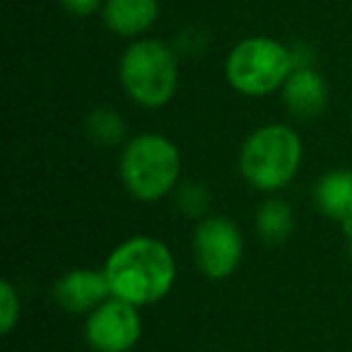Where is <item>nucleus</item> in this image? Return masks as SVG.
Instances as JSON below:
<instances>
[{
    "instance_id": "f257e3e1",
    "label": "nucleus",
    "mask_w": 352,
    "mask_h": 352,
    "mask_svg": "<svg viewBox=\"0 0 352 352\" xmlns=\"http://www.w3.org/2000/svg\"><path fill=\"white\" fill-rule=\"evenodd\" d=\"M104 273L111 294L133 307H150L166 297L176 283V258L157 236H128L109 254Z\"/></svg>"
},
{
    "instance_id": "f03ea898",
    "label": "nucleus",
    "mask_w": 352,
    "mask_h": 352,
    "mask_svg": "<svg viewBox=\"0 0 352 352\" xmlns=\"http://www.w3.org/2000/svg\"><path fill=\"white\" fill-rule=\"evenodd\" d=\"M118 174L135 201L157 203L166 198L182 179V152L162 133H140L123 142Z\"/></svg>"
},
{
    "instance_id": "7ed1b4c3",
    "label": "nucleus",
    "mask_w": 352,
    "mask_h": 352,
    "mask_svg": "<svg viewBox=\"0 0 352 352\" xmlns=\"http://www.w3.org/2000/svg\"><path fill=\"white\" fill-rule=\"evenodd\" d=\"M304 160V142L287 123H265L244 140L239 171L244 182L261 193L283 191L294 182Z\"/></svg>"
},
{
    "instance_id": "20e7f679",
    "label": "nucleus",
    "mask_w": 352,
    "mask_h": 352,
    "mask_svg": "<svg viewBox=\"0 0 352 352\" xmlns=\"http://www.w3.org/2000/svg\"><path fill=\"white\" fill-rule=\"evenodd\" d=\"M118 80L131 102L142 109H162L179 89V60L160 39H135L118 60Z\"/></svg>"
},
{
    "instance_id": "39448f33",
    "label": "nucleus",
    "mask_w": 352,
    "mask_h": 352,
    "mask_svg": "<svg viewBox=\"0 0 352 352\" xmlns=\"http://www.w3.org/2000/svg\"><path fill=\"white\" fill-rule=\"evenodd\" d=\"M294 68L297 58L283 41L249 36L227 54L225 78L230 87L244 97H268L283 89Z\"/></svg>"
},
{
    "instance_id": "423d86ee",
    "label": "nucleus",
    "mask_w": 352,
    "mask_h": 352,
    "mask_svg": "<svg viewBox=\"0 0 352 352\" xmlns=\"http://www.w3.org/2000/svg\"><path fill=\"white\" fill-rule=\"evenodd\" d=\"M193 258L208 280H227L244 258V234L232 217L208 215L193 230Z\"/></svg>"
},
{
    "instance_id": "0eeeda50",
    "label": "nucleus",
    "mask_w": 352,
    "mask_h": 352,
    "mask_svg": "<svg viewBox=\"0 0 352 352\" xmlns=\"http://www.w3.org/2000/svg\"><path fill=\"white\" fill-rule=\"evenodd\" d=\"M140 336V311L118 297H109L85 318V340L94 352H131Z\"/></svg>"
},
{
    "instance_id": "6e6552de",
    "label": "nucleus",
    "mask_w": 352,
    "mask_h": 352,
    "mask_svg": "<svg viewBox=\"0 0 352 352\" xmlns=\"http://www.w3.org/2000/svg\"><path fill=\"white\" fill-rule=\"evenodd\" d=\"M111 294L107 273L97 268H73L63 273L54 285V299L68 314H85L104 304Z\"/></svg>"
},
{
    "instance_id": "1a4fd4ad",
    "label": "nucleus",
    "mask_w": 352,
    "mask_h": 352,
    "mask_svg": "<svg viewBox=\"0 0 352 352\" xmlns=\"http://www.w3.org/2000/svg\"><path fill=\"white\" fill-rule=\"evenodd\" d=\"M287 111L297 118H316L328 107V85L311 65H297L280 89Z\"/></svg>"
},
{
    "instance_id": "9d476101",
    "label": "nucleus",
    "mask_w": 352,
    "mask_h": 352,
    "mask_svg": "<svg viewBox=\"0 0 352 352\" xmlns=\"http://www.w3.org/2000/svg\"><path fill=\"white\" fill-rule=\"evenodd\" d=\"M314 201L323 217L340 227L352 225V169H331L318 176Z\"/></svg>"
},
{
    "instance_id": "9b49d317",
    "label": "nucleus",
    "mask_w": 352,
    "mask_h": 352,
    "mask_svg": "<svg viewBox=\"0 0 352 352\" xmlns=\"http://www.w3.org/2000/svg\"><path fill=\"white\" fill-rule=\"evenodd\" d=\"M160 15V0H107L102 8L109 32L126 39L142 36Z\"/></svg>"
},
{
    "instance_id": "f8f14e48",
    "label": "nucleus",
    "mask_w": 352,
    "mask_h": 352,
    "mask_svg": "<svg viewBox=\"0 0 352 352\" xmlns=\"http://www.w3.org/2000/svg\"><path fill=\"white\" fill-rule=\"evenodd\" d=\"M256 232L265 244H285L294 232V210L285 198H268L256 212Z\"/></svg>"
},
{
    "instance_id": "ddd939ff",
    "label": "nucleus",
    "mask_w": 352,
    "mask_h": 352,
    "mask_svg": "<svg viewBox=\"0 0 352 352\" xmlns=\"http://www.w3.org/2000/svg\"><path fill=\"white\" fill-rule=\"evenodd\" d=\"M85 133L99 147H116L126 142V123L113 109L99 107L85 118Z\"/></svg>"
},
{
    "instance_id": "4468645a",
    "label": "nucleus",
    "mask_w": 352,
    "mask_h": 352,
    "mask_svg": "<svg viewBox=\"0 0 352 352\" xmlns=\"http://www.w3.org/2000/svg\"><path fill=\"white\" fill-rule=\"evenodd\" d=\"M20 292L12 285V280H3L0 283V333L3 336H10L15 331V326L20 323Z\"/></svg>"
},
{
    "instance_id": "2eb2a0df",
    "label": "nucleus",
    "mask_w": 352,
    "mask_h": 352,
    "mask_svg": "<svg viewBox=\"0 0 352 352\" xmlns=\"http://www.w3.org/2000/svg\"><path fill=\"white\" fill-rule=\"evenodd\" d=\"M210 196H208L206 186L201 184H186L184 188H179V208L191 217H208V206H210Z\"/></svg>"
},
{
    "instance_id": "dca6fc26",
    "label": "nucleus",
    "mask_w": 352,
    "mask_h": 352,
    "mask_svg": "<svg viewBox=\"0 0 352 352\" xmlns=\"http://www.w3.org/2000/svg\"><path fill=\"white\" fill-rule=\"evenodd\" d=\"M104 3H107V0H60V6H63L65 10L75 17L94 15L99 8H104Z\"/></svg>"
},
{
    "instance_id": "f3484780",
    "label": "nucleus",
    "mask_w": 352,
    "mask_h": 352,
    "mask_svg": "<svg viewBox=\"0 0 352 352\" xmlns=\"http://www.w3.org/2000/svg\"><path fill=\"white\" fill-rule=\"evenodd\" d=\"M342 232H345V241H347V251H350V256H352V225H347V227H342Z\"/></svg>"
}]
</instances>
